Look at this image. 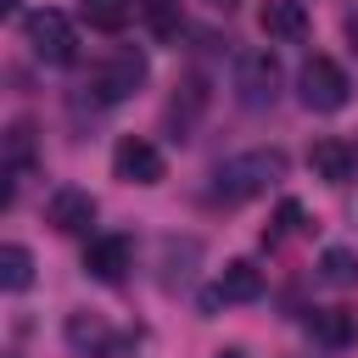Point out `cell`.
Segmentation results:
<instances>
[{
  "label": "cell",
  "instance_id": "44dd1931",
  "mask_svg": "<svg viewBox=\"0 0 358 358\" xmlns=\"http://www.w3.org/2000/svg\"><path fill=\"white\" fill-rule=\"evenodd\" d=\"M302 229H308L302 201H280V207H274V224L263 229V246H280V241H291V235H302Z\"/></svg>",
  "mask_w": 358,
  "mask_h": 358
},
{
  "label": "cell",
  "instance_id": "ba28073f",
  "mask_svg": "<svg viewBox=\"0 0 358 358\" xmlns=\"http://www.w3.org/2000/svg\"><path fill=\"white\" fill-rule=\"evenodd\" d=\"M95 196L90 190H78V185H56L50 190V201H45V224L56 229V235H84L90 224H95Z\"/></svg>",
  "mask_w": 358,
  "mask_h": 358
},
{
  "label": "cell",
  "instance_id": "ac0fdd59",
  "mask_svg": "<svg viewBox=\"0 0 358 358\" xmlns=\"http://www.w3.org/2000/svg\"><path fill=\"white\" fill-rule=\"evenodd\" d=\"M319 280L336 285V291L358 285V252H352V246H324V252H319Z\"/></svg>",
  "mask_w": 358,
  "mask_h": 358
},
{
  "label": "cell",
  "instance_id": "7402d4cb",
  "mask_svg": "<svg viewBox=\"0 0 358 358\" xmlns=\"http://www.w3.org/2000/svg\"><path fill=\"white\" fill-rule=\"evenodd\" d=\"M207 6H213V11H224V17H229V11H235V6H241V0H207Z\"/></svg>",
  "mask_w": 358,
  "mask_h": 358
},
{
  "label": "cell",
  "instance_id": "9c48e42d",
  "mask_svg": "<svg viewBox=\"0 0 358 358\" xmlns=\"http://www.w3.org/2000/svg\"><path fill=\"white\" fill-rule=\"evenodd\" d=\"M257 296H263V268L246 263V257H235V263H224L218 285L201 296V313H218L224 302H257Z\"/></svg>",
  "mask_w": 358,
  "mask_h": 358
},
{
  "label": "cell",
  "instance_id": "4fadbf2b",
  "mask_svg": "<svg viewBox=\"0 0 358 358\" xmlns=\"http://www.w3.org/2000/svg\"><path fill=\"white\" fill-rule=\"evenodd\" d=\"M257 28H263L268 39H285V45H296V39H308V6H302V0H263V11H257Z\"/></svg>",
  "mask_w": 358,
  "mask_h": 358
},
{
  "label": "cell",
  "instance_id": "30bf717a",
  "mask_svg": "<svg viewBox=\"0 0 358 358\" xmlns=\"http://www.w3.org/2000/svg\"><path fill=\"white\" fill-rule=\"evenodd\" d=\"M196 263H201V241L196 235H162V246H157V285L179 291L196 274Z\"/></svg>",
  "mask_w": 358,
  "mask_h": 358
},
{
  "label": "cell",
  "instance_id": "9a60e30c",
  "mask_svg": "<svg viewBox=\"0 0 358 358\" xmlns=\"http://www.w3.org/2000/svg\"><path fill=\"white\" fill-rule=\"evenodd\" d=\"M78 17L101 34H123L129 17H134V0H78Z\"/></svg>",
  "mask_w": 358,
  "mask_h": 358
},
{
  "label": "cell",
  "instance_id": "8992f818",
  "mask_svg": "<svg viewBox=\"0 0 358 358\" xmlns=\"http://www.w3.org/2000/svg\"><path fill=\"white\" fill-rule=\"evenodd\" d=\"M62 336H67V347H73L78 358H123V352L134 347V336H117L101 313H67Z\"/></svg>",
  "mask_w": 358,
  "mask_h": 358
},
{
  "label": "cell",
  "instance_id": "e0dca14e",
  "mask_svg": "<svg viewBox=\"0 0 358 358\" xmlns=\"http://www.w3.org/2000/svg\"><path fill=\"white\" fill-rule=\"evenodd\" d=\"M6 173H11V185H17L22 173H34V123H28V117L6 129Z\"/></svg>",
  "mask_w": 358,
  "mask_h": 358
},
{
  "label": "cell",
  "instance_id": "3957f363",
  "mask_svg": "<svg viewBox=\"0 0 358 358\" xmlns=\"http://www.w3.org/2000/svg\"><path fill=\"white\" fill-rule=\"evenodd\" d=\"M22 39H28V50L45 62V67H73V56H78V39H73V22L62 17V11H28L22 17Z\"/></svg>",
  "mask_w": 358,
  "mask_h": 358
},
{
  "label": "cell",
  "instance_id": "52a82bcc",
  "mask_svg": "<svg viewBox=\"0 0 358 358\" xmlns=\"http://www.w3.org/2000/svg\"><path fill=\"white\" fill-rule=\"evenodd\" d=\"M112 173H117L123 185H162V179H168V162H162V151H157L151 140L123 134L117 151H112Z\"/></svg>",
  "mask_w": 358,
  "mask_h": 358
},
{
  "label": "cell",
  "instance_id": "6da1fadb",
  "mask_svg": "<svg viewBox=\"0 0 358 358\" xmlns=\"http://www.w3.org/2000/svg\"><path fill=\"white\" fill-rule=\"evenodd\" d=\"M280 179H285V151H280V145H257V151H241V157L218 162L213 196H218V201H252V196H263V190L280 185Z\"/></svg>",
  "mask_w": 358,
  "mask_h": 358
},
{
  "label": "cell",
  "instance_id": "ffe728a7",
  "mask_svg": "<svg viewBox=\"0 0 358 358\" xmlns=\"http://www.w3.org/2000/svg\"><path fill=\"white\" fill-rule=\"evenodd\" d=\"M308 324H313V336H319L324 347H347V341L358 336V319H352L347 308H319Z\"/></svg>",
  "mask_w": 358,
  "mask_h": 358
},
{
  "label": "cell",
  "instance_id": "8fae6325",
  "mask_svg": "<svg viewBox=\"0 0 358 358\" xmlns=\"http://www.w3.org/2000/svg\"><path fill=\"white\" fill-rule=\"evenodd\" d=\"M207 101H213L207 78H201V73H185V78H179V90H173V101H168V129H173V140H190V129L201 123Z\"/></svg>",
  "mask_w": 358,
  "mask_h": 358
},
{
  "label": "cell",
  "instance_id": "5bb4252c",
  "mask_svg": "<svg viewBox=\"0 0 358 358\" xmlns=\"http://www.w3.org/2000/svg\"><path fill=\"white\" fill-rule=\"evenodd\" d=\"M308 168H313V179H324V185H347V179H352V145L324 134V140L308 145Z\"/></svg>",
  "mask_w": 358,
  "mask_h": 358
},
{
  "label": "cell",
  "instance_id": "277c9868",
  "mask_svg": "<svg viewBox=\"0 0 358 358\" xmlns=\"http://www.w3.org/2000/svg\"><path fill=\"white\" fill-rule=\"evenodd\" d=\"M296 84H302V106H308V112H341V106L352 101V78H347L341 62H330V56H308Z\"/></svg>",
  "mask_w": 358,
  "mask_h": 358
},
{
  "label": "cell",
  "instance_id": "7a4b0ae2",
  "mask_svg": "<svg viewBox=\"0 0 358 358\" xmlns=\"http://www.w3.org/2000/svg\"><path fill=\"white\" fill-rule=\"evenodd\" d=\"M140 84H145V56H140L134 45L112 50V56H106V62H95V67H90V78H84V90H90L101 106H117V101H129Z\"/></svg>",
  "mask_w": 358,
  "mask_h": 358
},
{
  "label": "cell",
  "instance_id": "7c38bea8",
  "mask_svg": "<svg viewBox=\"0 0 358 358\" xmlns=\"http://www.w3.org/2000/svg\"><path fill=\"white\" fill-rule=\"evenodd\" d=\"M129 268H134V241H129V235H95V241H90V252H84V274H90V280H106V285H112V280H123Z\"/></svg>",
  "mask_w": 358,
  "mask_h": 358
},
{
  "label": "cell",
  "instance_id": "2e32d148",
  "mask_svg": "<svg viewBox=\"0 0 358 358\" xmlns=\"http://www.w3.org/2000/svg\"><path fill=\"white\" fill-rule=\"evenodd\" d=\"M134 11L151 22V34L162 39V45H179V34H185V17H179V0H134Z\"/></svg>",
  "mask_w": 358,
  "mask_h": 358
},
{
  "label": "cell",
  "instance_id": "5b68a950",
  "mask_svg": "<svg viewBox=\"0 0 358 358\" xmlns=\"http://www.w3.org/2000/svg\"><path fill=\"white\" fill-rule=\"evenodd\" d=\"M235 95L252 112L274 106V95H280V62H274V50H241L235 56Z\"/></svg>",
  "mask_w": 358,
  "mask_h": 358
},
{
  "label": "cell",
  "instance_id": "603a6c76",
  "mask_svg": "<svg viewBox=\"0 0 358 358\" xmlns=\"http://www.w3.org/2000/svg\"><path fill=\"white\" fill-rule=\"evenodd\" d=\"M213 358H241V352H235V347H229V352H213Z\"/></svg>",
  "mask_w": 358,
  "mask_h": 358
},
{
  "label": "cell",
  "instance_id": "d6986e66",
  "mask_svg": "<svg viewBox=\"0 0 358 358\" xmlns=\"http://www.w3.org/2000/svg\"><path fill=\"white\" fill-rule=\"evenodd\" d=\"M0 285L6 291H28L34 285V252L28 246H17V241L0 246Z\"/></svg>",
  "mask_w": 358,
  "mask_h": 358
}]
</instances>
